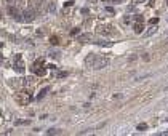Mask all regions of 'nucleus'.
Listing matches in <instances>:
<instances>
[{"label":"nucleus","instance_id":"obj_1","mask_svg":"<svg viewBox=\"0 0 168 136\" xmlns=\"http://www.w3.org/2000/svg\"><path fill=\"white\" fill-rule=\"evenodd\" d=\"M109 64V59L107 58H104V59H99L98 63L95 64V69H102V67H106Z\"/></svg>","mask_w":168,"mask_h":136},{"label":"nucleus","instance_id":"obj_2","mask_svg":"<svg viewBox=\"0 0 168 136\" xmlns=\"http://www.w3.org/2000/svg\"><path fill=\"white\" fill-rule=\"evenodd\" d=\"M22 16H24L26 21H32V19H34V13H32V11H27V13H24Z\"/></svg>","mask_w":168,"mask_h":136},{"label":"nucleus","instance_id":"obj_3","mask_svg":"<svg viewBox=\"0 0 168 136\" xmlns=\"http://www.w3.org/2000/svg\"><path fill=\"white\" fill-rule=\"evenodd\" d=\"M135 31L139 34V32H143V26H139V24H136V26H135Z\"/></svg>","mask_w":168,"mask_h":136},{"label":"nucleus","instance_id":"obj_4","mask_svg":"<svg viewBox=\"0 0 168 136\" xmlns=\"http://www.w3.org/2000/svg\"><path fill=\"white\" fill-rule=\"evenodd\" d=\"M133 2H135V3H139V2H144V0H133Z\"/></svg>","mask_w":168,"mask_h":136},{"label":"nucleus","instance_id":"obj_5","mask_svg":"<svg viewBox=\"0 0 168 136\" xmlns=\"http://www.w3.org/2000/svg\"><path fill=\"white\" fill-rule=\"evenodd\" d=\"M7 2H8V3H11V2H13V0H7Z\"/></svg>","mask_w":168,"mask_h":136}]
</instances>
